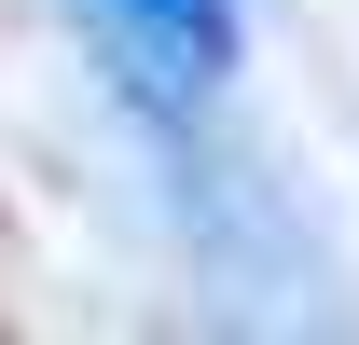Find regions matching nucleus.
<instances>
[{
  "mask_svg": "<svg viewBox=\"0 0 359 345\" xmlns=\"http://www.w3.org/2000/svg\"><path fill=\"white\" fill-rule=\"evenodd\" d=\"M111 14V42L152 97H208L235 69V0H97Z\"/></svg>",
  "mask_w": 359,
  "mask_h": 345,
  "instance_id": "1",
  "label": "nucleus"
}]
</instances>
